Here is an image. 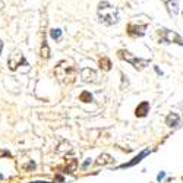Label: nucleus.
Returning a JSON list of instances; mask_svg holds the SVG:
<instances>
[{
    "label": "nucleus",
    "mask_w": 183,
    "mask_h": 183,
    "mask_svg": "<svg viewBox=\"0 0 183 183\" xmlns=\"http://www.w3.org/2000/svg\"><path fill=\"white\" fill-rule=\"evenodd\" d=\"M98 19L104 25H114L119 21V10L116 6L110 5L108 2H100L98 3Z\"/></svg>",
    "instance_id": "nucleus-1"
},
{
    "label": "nucleus",
    "mask_w": 183,
    "mask_h": 183,
    "mask_svg": "<svg viewBox=\"0 0 183 183\" xmlns=\"http://www.w3.org/2000/svg\"><path fill=\"white\" fill-rule=\"evenodd\" d=\"M119 56L123 59V60H126V62H129L135 69H144V67L149 63V60H144V59H139V57H135V56H132V53H129V51H126V50H120L119 51Z\"/></svg>",
    "instance_id": "nucleus-2"
},
{
    "label": "nucleus",
    "mask_w": 183,
    "mask_h": 183,
    "mask_svg": "<svg viewBox=\"0 0 183 183\" xmlns=\"http://www.w3.org/2000/svg\"><path fill=\"white\" fill-rule=\"evenodd\" d=\"M161 40L163 41H166V42H170V44H173V42H176V44H179V45H183V40H182V37L177 34V32H174V31H170V29H161Z\"/></svg>",
    "instance_id": "nucleus-3"
},
{
    "label": "nucleus",
    "mask_w": 183,
    "mask_h": 183,
    "mask_svg": "<svg viewBox=\"0 0 183 183\" xmlns=\"http://www.w3.org/2000/svg\"><path fill=\"white\" fill-rule=\"evenodd\" d=\"M81 78L84 82H98V75L94 69H89V67H85L81 72Z\"/></svg>",
    "instance_id": "nucleus-4"
},
{
    "label": "nucleus",
    "mask_w": 183,
    "mask_h": 183,
    "mask_svg": "<svg viewBox=\"0 0 183 183\" xmlns=\"http://www.w3.org/2000/svg\"><path fill=\"white\" fill-rule=\"evenodd\" d=\"M148 154H149V148H145L144 151H141V152H139L138 155H136V157H135V158L132 160V161H130V163L122 164V166H120L119 169H126V167H132V166H135V164H138V163L141 161V160H142V158H145V157H147Z\"/></svg>",
    "instance_id": "nucleus-5"
},
{
    "label": "nucleus",
    "mask_w": 183,
    "mask_h": 183,
    "mask_svg": "<svg viewBox=\"0 0 183 183\" xmlns=\"http://www.w3.org/2000/svg\"><path fill=\"white\" fill-rule=\"evenodd\" d=\"M148 111H149V103L148 101H142L138 107H136V110H135V113H136V116H138V117H145Z\"/></svg>",
    "instance_id": "nucleus-6"
},
{
    "label": "nucleus",
    "mask_w": 183,
    "mask_h": 183,
    "mask_svg": "<svg viewBox=\"0 0 183 183\" xmlns=\"http://www.w3.org/2000/svg\"><path fill=\"white\" fill-rule=\"evenodd\" d=\"M163 2L166 3L167 10H169V13H170L171 16H174V15L179 13V5H177L176 0H163Z\"/></svg>",
    "instance_id": "nucleus-7"
},
{
    "label": "nucleus",
    "mask_w": 183,
    "mask_h": 183,
    "mask_svg": "<svg viewBox=\"0 0 183 183\" xmlns=\"http://www.w3.org/2000/svg\"><path fill=\"white\" fill-rule=\"evenodd\" d=\"M145 29H147V27L145 25H129V34L130 35H138V37H142L144 34H145Z\"/></svg>",
    "instance_id": "nucleus-8"
},
{
    "label": "nucleus",
    "mask_w": 183,
    "mask_h": 183,
    "mask_svg": "<svg viewBox=\"0 0 183 183\" xmlns=\"http://www.w3.org/2000/svg\"><path fill=\"white\" fill-rule=\"evenodd\" d=\"M179 122H180V116H179L177 113H170L169 116L166 117V125H167V126H170V127L177 126V125H179Z\"/></svg>",
    "instance_id": "nucleus-9"
},
{
    "label": "nucleus",
    "mask_w": 183,
    "mask_h": 183,
    "mask_svg": "<svg viewBox=\"0 0 183 183\" xmlns=\"http://www.w3.org/2000/svg\"><path fill=\"white\" fill-rule=\"evenodd\" d=\"M114 161L113 160V157L111 155H108V154H103V155H100L98 157V160H97V166H106V164H111Z\"/></svg>",
    "instance_id": "nucleus-10"
},
{
    "label": "nucleus",
    "mask_w": 183,
    "mask_h": 183,
    "mask_svg": "<svg viewBox=\"0 0 183 183\" xmlns=\"http://www.w3.org/2000/svg\"><path fill=\"white\" fill-rule=\"evenodd\" d=\"M79 98H81V101H84V103H91V101H93V95H91V93H88V91H84Z\"/></svg>",
    "instance_id": "nucleus-11"
},
{
    "label": "nucleus",
    "mask_w": 183,
    "mask_h": 183,
    "mask_svg": "<svg viewBox=\"0 0 183 183\" xmlns=\"http://www.w3.org/2000/svg\"><path fill=\"white\" fill-rule=\"evenodd\" d=\"M50 35H51V38H53V40H59V38L62 37V29L54 28V29H51V31H50Z\"/></svg>",
    "instance_id": "nucleus-12"
},
{
    "label": "nucleus",
    "mask_w": 183,
    "mask_h": 183,
    "mask_svg": "<svg viewBox=\"0 0 183 183\" xmlns=\"http://www.w3.org/2000/svg\"><path fill=\"white\" fill-rule=\"evenodd\" d=\"M104 63V66H101V67H104V71H110V67H111V63H110V60L108 59H103L101 60V64Z\"/></svg>",
    "instance_id": "nucleus-13"
},
{
    "label": "nucleus",
    "mask_w": 183,
    "mask_h": 183,
    "mask_svg": "<svg viewBox=\"0 0 183 183\" xmlns=\"http://www.w3.org/2000/svg\"><path fill=\"white\" fill-rule=\"evenodd\" d=\"M164 177H166V173H164V171H161V173H160V174L157 176V179H158V180H161V179H164Z\"/></svg>",
    "instance_id": "nucleus-14"
},
{
    "label": "nucleus",
    "mask_w": 183,
    "mask_h": 183,
    "mask_svg": "<svg viewBox=\"0 0 183 183\" xmlns=\"http://www.w3.org/2000/svg\"><path fill=\"white\" fill-rule=\"evenodd\" d=\"M89 163H91V158H88V160H86V161H85V163H84V166H82V169H86V167H88V164H89Z\"/></svg>",
    "instance_id": "nucleus-15"
},
{
    "label": "nucleus",
    "mask_w": 183,
    "mask_h": 183,
    "mask_svg": "<svg viewBox=\"0 0 183 183\" xmlns=\"http://www.w3.org/2000/svg\"><path fill=\"white\" fill-rule=\"evenodd\" d=\"M2 155H8V157H10V152H8V151H0V157Z\"/></svg>",
    "instance_id": "nucleus-16"
},
{
    "label": "nucleus",
    "mask_w": 183,
    "mask_h": 183,
    "mask_svg": "<svg viewBox=\"0 0 183 183\" xmlns=\"http://www.w3.org/2000/svg\"><path fill=\"white\" fill-rule=\"evenodd\" d=\"M2 49H3V44H2V41H0V53H2Z\"/></svg>",
    "instance_id": "nucleus-17"
},
{
    "label": "nucleus",
    "mask_w": 183,
    "mask_h": 183,
    "mask_svg": "<svg viewBox=\"0 0 183 183\" xmlns=\"http://www.w3.org/2000/svg\"><path fill=\"white\" fill-rule=\"evenodd\" d=\"M31 183H49V182H31Z\"/></svg>",
    "instance_id": "nucleus-18"
}]
</instances>
